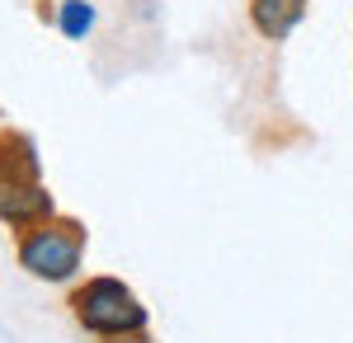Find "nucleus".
<instances>
[{
  "label": "nucleus",
  "mask_w": 353,
  "mask_h": 343,
  "mask_svg": "<svg viewBox=\"0 0 353 343\" xmlns=\"http://www.w3.org/2000/svg\"><path fill=\"white\" fill-rule=\"evenodd\" d=\"M76 315L94 334H137L146 324V311L137 306V296L113 278H99L76 296Z\"/></svg>",
  "instance_id": "nucleus-1"
},
{
  "label": "nucleus",
  "mask_w": 353,
  "mask_h": 343,
  "mask_svg": "<svg viewBox=\"0 0 353 343\" xmlns=\"http://www.w3.org/2000/svg\"><path fill=\"white\" fill-rule=\"evenodd\" d=\"M19 264L33 273V278H48V282H61L81 268V236L76 226H43L19 245Z\"/></svg>",
  "instance_id": "nucleus-2"
},
{
  "label": "nucleus",
  "mask_w": 353,
  "mask_h": 343,
  "mask_svg": "<svg viewBox=\"0 0 353 343\" xmlns=\"http://www.w3.org/2000/svg\"><path fill=\"white\" fill-rule=\"evenodd\" d=\"M0 216L14 226H28L38 216H52V198L33 184H5L0 188Z\"/></svg>",
  "instance_id": "nucleus-3"
},
{
  "label": "nucleus",
  "mask_w": 353,
  "mask_h": 343,
  "mask_svg": "<svg viewBox=\"0 0 353 343\" xmlns=\"http://www.w3.org/2000/svg\"><path fill=\"white\" fill-rule=\"evenodd\" d=\"M306 14V0H254V24L264 38H288Z\"/></svg>",
  "instance_id": "nucleus-4"
},
{
  "label": "nucleus",
  "mask_w": 353,
  "mask_h": 343,
  "mask_svg": "<svg viewBox=\"0 0 353 343\" xmlns=\"http://www.w3.org/2000/svg\"><path fill=\"white\" fill-rule=\"evenodd\" d=\"M0 179L10 184H33L38 179V156L24 136H0Z\"/></svg>",
  "instance_id": "nucleus-5"
},
{
  "label": "nucleus",
  "mask_w": 353,
  "mask_h": 343,
  "mask_svg": "<svg viewBox=\"0 0 353 343\" xmlns=\"http://www.w3.org/2000/svg\"><path fill=\"white\" fill-rule=\"evenodd\" d=\"M90 24H94V10H90L85 0H66V5H61V33H66V38L90 33Z\"/></svg>",
  "instance_id": "nucleus-6"
},
{
  "label": "nucleus",
  "mask_w": 353,
  "mask_h": 343,
  "mask_svg": "<svg viewBox=\"0 0 353 343\" xmlns=\"http://www.w3.org/2000/svg\"><path fill=\"white\" fill-rule=\"evenodd\" d=\"M132 343H141V339H132Z\"/></svg>",
  "instance_id": "nucleus-7"
}]
</instances>
